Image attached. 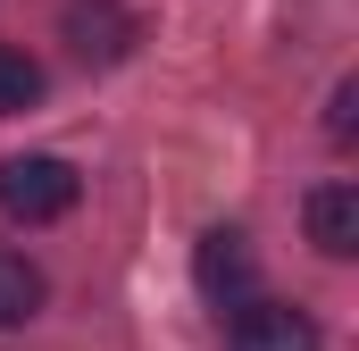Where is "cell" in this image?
Here are the masks:
<instances>
[{"label": "cell", "instance_id": "277c9868", "mask_svg": "<svg viewBox=\"0 0 359 351\" xmlns=\"http://www.w3.org/2000/svg\"><path fill=\"white\" fill-rule=\"evenodd\" d=\"M301 218H309V243L326 260H351L359 251V184H318Z\"/></svg>", "mask_w": 359, "mask_h": 351}, {"label": "cell", "instance_id": "6da1fadb", "mask_svg": "<svg viewBox=\"0 0 359 351\" xmlns=\"http://www.w3.org/2000/svg\"><path fill=\"white\" fill-rule=\"evenodd\" d=\"M76 192H84V176L67 168V159H50V151L0 159V218H17V226H50V218H67Z\"/></svg>", "mask_w": 359, "mask_h": 351}, {"label": "cell", "instance_id": "7a4b0ae2", "mask_svg": "<svg viewBox=\"0 0 359 351\" xmlns=\"http://www.w3.org/2000/svg\"><path fill=\"white\" fill-rule=\"evenodd\" d=\"M226 351H326V335H318V318H309V310L251 293V301H234V310H226Z\"/></svg>", "mask_w": 359, "mask_h": 351}, {"label": "cell", "instance_id": "52a82bcc", "mask_svg": "<svg viewBox=\"0 0 359 351\" xmlns=\"http://www.w3.org/2000/svg\"><path fill=\"white\" fill-rule=\"evenodd\" d=\"M351 109H359V84L343 76V84H334V117H326V134H334V143H351V134H359V117H351Z\"/></svg>", "mask_w": 359, "mask_h": 351}, {"label": "cell", "instance_id": "5b68a950", "mask_svg": "<svg viewBox=\"0 0 359 351\" xmlns=\"http://www.w3.org/2000/svg\"><path fill=\"white\" fill-rule=\"evenodd\" d=\"M42 301H50L42 267L25 260V251H0V326H25V318H42Z\"/></svg>", "mask_w": 359, "mask_h": 351}, {"label": "cell", "instance_id": "3957f363", "mask_svg": "<svg viewBox=\"0 0 359 351\" xmlns=\"http://www.w3.org/2000/svg\"><path fill=\"white\" fill-rule=\"evenodd\" d=\"M192 276H201V293H209L217 310L251 301V293H259V260H251V234H243V226H209V234H201V251H192Z\"/></svg>", "mask_w": 359, "mask_h": 351}, {"label": "cell", "instance_id": "8992f818", "mask_svg": "<svg viewBox=\"0 0 359 351\" xmlns=\"http://www.w3.org/2000/svg\"><path fill=\"white\" fill-rule=\"evenodd\" d=\"M42 84H50L42 59H25L17 42H0V117H25V109L42 100Z\"/></svg>", "mask_w": 359, "mask_h": 351}]
</instances>
